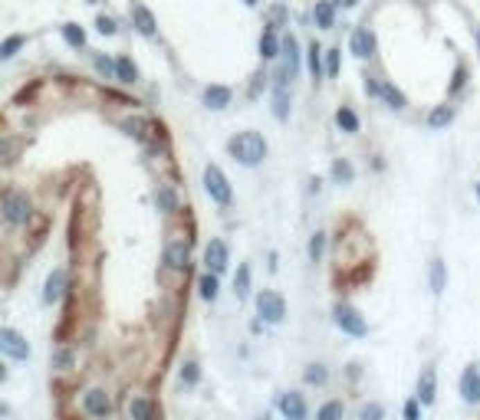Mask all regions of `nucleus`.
I'll list each match as a JSON object with an SVG mask.
<instances>
[{
	"instance_id": "f257e3e1",
	"label": "nucleus",
	"mask_w": 480,
	"mask_h": 420,
	"mask_svg": "<svg viewBox=\"0 0 480 420\" xmlns=\"http://www.w3.org/2000/svg\"><path fill=\"white\" fill-rule=\"evenodd\" d=\"M228 151H230V158L240 161L243 168H257V164H264L270 145H266V138L260 132H237L228 141Z\"/></svg>"
},
{
	"instance_id": "f03ea898",
	"label": "nucleus",
	"mask_w": 480,
	"mask_h": 420,
	"mask_svg": "<svg viewBox=\"0 0 480 420\" xmlns=\"http://www.w3.org/2000/svg\"><path fill=\"white\" fill-rule=\"evenodd\" d=\"M0 213L10 227H24L30 217H33V200L26 198L24 191H7L3 200H0Z\"/></svg>"
},
{
	"instance_id": "7ed1b4c3",
	"label": "nucleus",
	"mask_w": 480,
	"mask_h": 420,
	"mask_svg": "<svg viewBox=\"0 0 480 420\" xmlns=\"http://www.w3.org/2000/svg\"><path fill=\"white\" fill-rule=\"evenodd\" d=\"M201 181H204V191H207V198L214 200L217 207H230V200H234V191H230L228 174L221 171L217 164H207V168H204Z\"/></svg>"
},
{
	"instance_id": "20e7f679",
	"label": "nucleus",
	"mask_w": 480,
	"mask_h": 420,
	"mask_svg": "<svg viewBox=\"0 0 480 420\" xmlns=\"http://www.w3.org/2000/svg\"><path fill=\"white\" fill-rule=\"evenodd\" d=\"M257 315L264 322H270V325H280V322L286 319V299L280 296V292H273V289H264V292H257Z\"/></svg>"
},
{
	"instance_id": "39448f33",
	"label": "nucleus",
	"mask_w": 480,
	"mask_h": 420,
	"mask_svg": "<svg viewBox=\"0 0 480 420\" xmlns=\"http://www.w3.org/2000/svg\"><path fill=\"white\" fill-rule=\"evenodd\" d=\"M332 319H336V325H339L345 335H355V338H362V335L368 332L366 319L359 315V309L355 306H349V302H336V309H332Z\"/></svg>"
},
{
	"instance_id": "423d86ee",
	"label": "nucleus",
	"mask_w": 480,
	"mask_h": 420,
	"mask_svg": "<svg viewBox=\"0 0 480 420\" xmlns=\"http://www.w3.org/2000/svg\"><path fill=\"white\" fill-rule=\"evenodd\" d=\"M0 351H3L7 358H13V361H26L30 355H33L30 342H26L17 329H0Z\"/></svg>"
},
{
	"instance_id": "0eeeda50",
	"label": "nucleus",
	"mask_w": 480,
	"mask_h": 420,
	"mask_svg": "<svg viewBox=\"0 0 480 420\" xmlns=\"http://www.w3.org/2000/svg\"><path fill=\"white\" fill-rule=\"evenodd\" d=\"M83 410H86L89 417L96 420H105L112 414V397L105 387H89L86 394H83Z\"/></svg>"
},
{
	"instance_id": "6e6552de",
	"label": "nucleus",
	"mask_w": 480,
	"mask_h": 420,
	"mask_svg": "<svg viewBox=\"0 0 480 420\" xmlns=\"http://www.w3.org/2000/svg\"><path fill=\"white\" fill-rule=\"evenodd\" d=\"M126 417L128 420H158V404L148 394H128Z\"/></svg>"
},
{
	"instance_id": "1a4fd4ad",
	"label": "nucleus",
	"mask_w": 480,
	"mask_h": 420,
	"mask_svg": "<svg viewBox=\"0 0 480 420\" xmlns=\"http://www.w3.org/2000/svg\"><path fill=\"white\" fill-rule=\"evenodd\" d=\"M228 263H230V250H228V243L224 240H211L207 247H204V266H207V272H221L228 270Z\"/></svg>"
},
{
	"instance_id": "9d476101",
	"label": "nucleus",
	"mask_w": 480,
	"mask_h": 420,
	"mask_svg": "<svg viewBox=\"0 0 480 420\" xmlns=\"http://www.w3.org/2000/svg\"><path fill=\"white\" fill-rule=\"evenodd\" d=\"M280 414L286 420H306V414H309V408H306V397L300 394V391H283L277 401Z\"/></svg>"
},
{
	"instance_id": "9b49d317",
	"label": "nucleus",
	"mask_w": 480,
	"mask_h": 420,
	"mask_svg": "<svg viewBox=\"0 0 480 420\" xmlns=\"http://www.w3.org/2000/svg\"><path fill=\"white\" fill-rule=\"evenodd\" d=\"M188 260H191V250H188L185 240H171V243L164 247V253H162V263L171 272H185L188 270Z\"/></svg>"
},
{
	"instance_id": "f8f14e48",
	"label": "nucleus",
	"mask_w": 480,
	"mask_h": 420,
	"mask_svg": "<svg viewBox=\"0 0 480 420\" xmlns=\"http://www.w3.org/2000/svg\"><path fill=\"white\" fill-rule=\"evenodd\" d=\"M286 82H290V76L280 69L277 79H273V115H277L280 122L290 119V92H286Z\"/></svg>"
},
{
	"instance_id": "ddd939ff",
	"label": "nucleus",
	"mask_w": 480,
	"mask_h": 420,
	"mask_svg": "<svg viewBox=\"0 0 480 420\" xmlns=\"http://www.w3.org/2000/svg\"><path fill=\"white\" fill-rule=\"evenodd\" d=\"M415 397L425 404V408L434 404V397H438V371H434V365L421 368V374H418V394Z\"/></svg>"
},
{
	"instance_id": "4468645a",
	"label": "nucleus",
	"mask_w": 480,
	"mask_h": 420,
	"mask_svg": "<svg viewBox=\"0 0 480 420\" xmlns=\"http://www.w3.org/2000/svg\"><path fill=\"white\" fill-rule=\"evenodd\" d=\"M461 397H464V404H480V368L477 365L464 368V374H461Z\"/></svg>"
},
{
	"instance_id": "2eb2a0df",
	"label": "nucleus",
	"mask_w": 480,
	"mask_h": 420,
	"mask_svg": "<svg viewBox=\"0 0 480 420\" xmlns=\"http://www.w3.org/2000/svg\"><path fill=\"white\" fill-rule=\"evenodd\" d=\"M349 50H352L359 60H368V56L375 53V33H372L368 26H359L352 33V40H349Z\"/></svg>"
},
{
	"instance_id": "dca6fc26",
	"label": "nucleus",
	"mask_w": 480,
	"mask_h": 420,
	"mask_svg": "<svg viewBox=\"0 0 480 420\" xmlns=\"http://www.w3.org/2000/svg\"><path fill=\"white\" fill-rule=\"evenodd\" d=\"M66 292V270H53L46 276V286H43V302L53 306V302H60Z\"/></svg>"
},
{
	"instance_id": "f3484780",
	"label": "nucleus",
	"mask_w": 480,
	"mask_h": 420,
	"mask_svg": "<svg viewBox=\"0 0 480 420\" xmlns=\"http://www.w3.org/2000/svg\"><path fill=\"white\" fill-rule=\"evenodd\" d=\"M283 73L290 79L300 73V43H296V37H283Z\"/></svg>"
},
{
	"instance_id": "a211bd4d",
	"label": "nucleus",
	"mask_w": 480,
	"mask_h": 420,
	"mask_svg": "<svg viewBox=\"0 0 480 420\" xmlns=\"http://www.w3.org/2000/svg\"><path fill=\"white\" fill-rule=\"evenodd\" d=\"M280 53H283V40L277 37L273 26H266L264 33H260V56H264V60H277Z\"/></svg>"
},
{
	"instance_id": "6ab92c4d",
	"label": "nucleus",
	"mask_w": 480,
	"mask_h": 420,
	"mask_svg": "<svg viewBox=\"0 0 480 420\" xmlns=\"http://www.w3.org/2000/svg\"><path fill=\"white\" fill-rule=\"evenodd\" d=\"M204 105H207V109H214V112L228 109V105H230V89L228 86H207V89H204Z\"/></svg>"
},
{
	"instance_id": "aec40b11",
	"label": "nucleus",
	"mask_w": 480,
	"mask_h": 420,
	"mask_svg": "<svg viewBox=\"0 0 480 420\" xmlns=\"http://www.w3.org/2000/svg\"><path fill=\"white\" fill-rule=\"evenodd\" d=\"M132 20H135V30H139L142 37H155L158 24H155V13L148 10V7H135V10H132Z\"/></svg>"
},
{
	"instance_id": "412c9836",
	"label": "nucleus",
	"mask_w": 480,
	"mask_h": 420,
	"mask_svg": "<svg viewBox=\"0 0 480 420\" xmlns=\"http://www.w3.org/2000/svg\"><path fill=\"white\" fill-rule=\"evenodd\" d=\"M122 128H126L132 138H139V141H152V132H155V125L148 122V119H139V115H135V119H126Z\"/></svg>"
},
{
	"instance_id": "4be33fe9",
	"label": "nucleus",
	"mask_w": 480,
	"mask_h": 420,
	"mask_svg": "<svg viewBox=\"0 0 480 420\" xmlns=\"http://www.w3.org/2000/svg\"><path fill=\"white\" fill-rule=\"evenodd\" d=\"M428 286L434 296H441L447 289V270H444V260H431V270H428Z\"/></svg>"
},
{
	"instance_id": "5701e85b",
	"label": "nucleus",
	"mask_w": 480,
	"mask_h": 420,
	"mask_svg": "<svg viewBox=\"0 0 480 420\" xmlns=\"http://www.w3.org/2000/svg\"><path fill=\"white\" fill-rule=\"evenodd\" d=\"M451 122H454V109H451V105H438V109L428 112V128L431 132H441V128H447Z\"/></svg>"
},
{
	"instance_id": "b1692460",
	"label": "nucleus",
	"mask_w": 480,
	"mask_h": 420,
	"mask_svg": "<svg viewBox=\"0 0 480 420\" xmlns=\"http://www.w3.org/2000/svg\"><path fill=\"white\" fill-rule=\"evenodd\" d=\"M303 381L313 384V387H323V384L329 381V368L323 365V361H309L303 368Z\"/></svg>"
},
{
	"instance_id": "393cba45",
	"label": "nucleus",
	"mask_w": 480,
	"mask_h": 420,
	"mask_svg": "<svg viewBox=\"0 0 480 420\" xmlns=\"http://www.w3.org/2000/svg\"><path fill=\"white\" fill-rule=\"evenodd\" d=\"M198 292H201L204 302H214L221 296V283H217V272H204L201 279H198Z\"/></svg>"
},
{
	"instance_id": "a878e982",
	"label": "nucleus",
	"mask_w": 480,
	"mask_h": 420,
	"mask_svg": "<svg viewBox=\"0 0 480 420\" xmlns=\"http://www.w3.org/2000/svg\"><path fill=\"white\" fill-rule=\"evenodd\" d=\"M313 17H316V24L323 26V30H332V26H336V7H332L329 0H316Z\"/></svg>"
},
{
	"instance_id": "bb28decb",
	"label": "nucleus",
	"mask_w": 480,
	"mask_h": 420,
	"mask_svg": "<svg viewBox=\"0 0 480 420\" xmlns=\"http://www.w3.org/2000/svg\"><path fill=\"white\" fill-rule=\"evenodd\" d=\"M336 125H339L345 135H355V132H359V115H355L349 105H339V109H336Z\"/></svg>"
},
{
	"instance_id": "cd10ccee",
	"label": "nucleus",
	"mask_w": 480,
	"mask_h": 420,
	"mask_svg": "<svg viewBox=\"0 0 480 420\" xmlns=\"http://www.w3.org/2000/svg\"><path fill=\"white\" fill-rule=\"evenodd\" d=\"M115 79L126 82V86H132V82L139 79V69H135V62L128 60V56H119V60H115Z\"/></svg>"
},
{
	"instance_id": "c85d7f7f",
	"label": "nucleus",
	"mask_w": 480,
	"mask_h": 420,
	"mask_svg": "<svg viewBox=\"0 0 480 420\" xmlns=\"http://www.w3.org/2000/svg\"><path fill=\"white\" fill-rule=\"evenodd\" d=\"M332 181H336V184H352V181H355V168L345 158H336V161H332Z\"/></svg>"
},
{
	"instance_id": "c756f323",
	"label": "nucleus",
	"mask_w": 480,
	"mask_h": 420,
	"mask_svg": "<svg viewBox=\"0 0 480 420\" xmlns=\"http://www.w3.org/2000/svg\"><path fill=\"white\" fill-rule=\"evenodd\" d=\"M234 292H237V299L250 296V266H247V263H240V266H237V276H234Z\"/></svg>"
},
{
	"instance_id": "7c9ffc66",
	"label": "nucleus",
	"mask_w": 480,
	"mask_h": 420,
	"mask_svg": "<svg viewBox=\"0 0 480 420\" xmlns=\"http://www.w3.org/2000/svg\"><path fill=\"white\" fill-rule=\"evenodd\" d=\"M63 40L73 46V50H83V46H86V30L76 24H63Z\"/></svg>"
},
{
	"instance_id": "2f4dec72",
	"label": "nucleus",
	"mask_w": 480,
	"mask_h": 420,
	"mask_svg": "<svg viewBox=\"0 0 480 420\" xmlns=\"http://www.w3.org/2000/svg\"><path fill=\"white\" fill-rule=\"evenodd\" d=\"M155 200H158V207L164 210V213H175L178 210V198H175V191L168 184H162L158 191H155Z\"/></svg>"
},
{
	"instance_id": "473e14b6",
	"label": "nucleus",
	"mask_w": 480,
	"mask_h": 420,
	"mask_svg": "<svg viewBox=\"0 0 480 420\" xmlns=\"http://www.w3.org/2000/svg\"><path fill=\"white\" fill-rule=\"evenodd\" d=\"M342 417H345V404L342 401H326L316 410V420H342Z\"/></svg>"
},
{
	"instance_id": "72a5a7b5",
	"label": "nucleus",
	"mask_w": 480,
	"mask_h": 420,
	"mask_svg": "<svg viewBox=\"0 0 480 420\" xmlns=\"http://www.w3.org/2000/svg\"><path fill=\"white\" fill-rule=\"evenodd\" d=\"M382 99L388 102V109H398V112L408 105V102H404V96H402V89H395L392 82H382Z\"/></svg>"
},
{
	"instance_id": "f704fd0d",
	"label": "nucleus",
	"mask_w": 480,
	"mask_h": 420,
	"mask_svg": "<svg viewBox=\"0 0 480 420\" xmlns=\"http://www.w3.org/2000/svg\"><path fill=\"white\" fill-rule=\"evenodd\" d=\"M178 378H181V384H185V387H194V384L201 381V368H198V361H185Z\"/></svg>"
},
{
	"instance_id": "c9c22d12",
	"label": "nucleus",
	"mask_w": 480,
	"mask_h": 420,
	"mask_svg": "<svg viewBox=\"0 0 480 420\" xmlns=\"http://www.w3.org/2000/svg\"><path fill=\"white\" fill-rule=\"evenodd\" d=\"M26 43V37H20V33H13V37L3 40V46H0V60H13L17 56V50Z\"/></svg>"
},
{
	"instance_id": "e433bc0d",
	"label": "nucleus",
	"mask_w": 480,
	"mask_h": 420,
	"mask_svg": "<svg viewBox=\"0 0 480 420\" xmlns=\"http://www.w3.org/2000/svg\"><path fill=\"white\" fill-rule=\"evenodd\" d=\"M323 250H326V234H319V230H316V234L309 236V247H306V253H309V260H313V263H319V260H323Z\"/></svg>"
},
{
	"instance_id": "4c0bfd02",
	"label": "nucleus",
	"mask_w": 480,
	"mask_h": 420,
	"mask_svg": "<svg viewBox=\"0 0 480 420\" xmlns=\"http://www.w3.org/2000/svg\"><path fill=\"white\" fill-rule=\"evenodd\" d=\"M309 73H313V79H319V76L326 73V66H323V50H319V43H313V46H309Z\"/></svg>"
},
{
	"instance_id": "58836bf2",
	"label": "nucleus",
	"mask_w": 480,
	"mask_h": 420,
	"mask_svg": "<svg viewBox=\"0 0 480 420\" xmlns=\"http://www.w3.org/2000/svg\"><path fill=\"white\" fill-rule=\"evenodd\" d=\"M73 361H76L73 348H60V351L53 355V368H56V371H69V368H73Z\"/></svg>"
},
{
	"instance_id": "ea45409f",
	"label": "nucleus",
	"mask_w": 480,
	"mask_h": 420,
	"mask_svg": "<svg viewBox=\"0 0 480 420\" xmlns=\"http://www.w3.org/2000/svg\"><path fill=\"white\" fill-rule=\"evenodd\" d=\"M385 417V408H382L379 401H368V404H362V410H359V420H382Z\"/></svg>"
},
{
	"instance_id": "a19ab883",
	"label": "nucleus",
	"mask_w": 480,
	"mask_h": 420,
	"mask_svg": "<svg viewBox=\"0 0 480 420\" xmlns=\"http://www.w3.org/2000/svg\"><path fill=\"white\" fill-rule=\"evenodd\" d=\"M96 69H99L105 79H115V62L109 56H96Z\"/></svg>"
},
{
	"instance_id": "79ce46f5",
	"label": "nucleus",
	"mask_w": 480,
	"mask_h": 420,
	"mask_svg": "<svg viewBox=\"0 0 480 420\" xmlns=\"http://www.w3.org/2000/svg\"><path fill=\"white\" fill-rule=\"evenodd\" d=\"M421 408H425V404H421L418 397H411V401L404 404V420H421Z\"/></svg>"
},
{
	"instance_id": "37998d69",
	"label": "nucleus",
	"mask_w": 480,
	"mask_h": 420,
	"mask_svg": "<svg viewBox=\"0 0 480 420\" xmlns=\"http://www.w3.org/2000/svg\"><path fill=\"white\" fill-rule=\"evenodd\" d=\"M326 76H339V50L326 53Z\"/></svg>"
},
{
	"instance_id": "c03bdc74",
	"label": "nucleus",
	"mask_w": 480,
	"mask_h": 420,
	"mask_svg": "<svg viewBox=\"0 0 480 420\" xmlns=\"http://www.w3.org/2000/svg\"><path fill=\"white\" fill-rule=\"evenodd\" d=\"M96 30H99L102 37H112V33H115V20H112V17H99V20H96Z\"/></svg>"
},
{
	"instance_id": "a18cd8bd",
	"label": "nucleus",
	"mask_w": 480,
	"mask_h": 420,
	"mask_svg": "<svg viewBox=\"0 0 480 420\" xmlns=\"http://www.w3.org/2000/svg\"><path fill=\"white\" fill-rule=\"evenodd\" d=\"M366 96H372V99H382V82L375 79V76H366Z\"/></svg>"
},
{
	"instance_id": "49530a36",
	"label": "nucleus",
	"mask_w": 480,
	"mask_h": 420,
	"mask_svg": "<svg viewBox=\"0 0 480 420\" xmlns=\"http://www.w3.org/2000/svg\"><path fill=\"white\" fill-rule=\"evenodd\" d=\"M464 79H468V73H464V66H457L454 82H451V92H461V86H464Z\"/></svg>"
},
{
	"instance_id": "de8ad7c7",
	"label": "nucleus",
	"mask_w": 480,
	"mask_h": 420,
	"mask_svg": "<svg viewBox=\"0 0 480 420\" xmlns=\"http://www.w3.org/2000/svg\"><path fill=\"white\" fill-rule=\"evenodd\" d=\"M283 17H286V10H283V7H273V10H270V20H273V24H270V26L277 30V26L283 24Z\"/></svg>"
},
{
	"instance_id": "09e8293b",
	"label": "nucleus",
	"mask_w": 480,
	"mask_h": 420,
	"mask_svg": "<svg viewBox=\"0 0 480 420\" xmlns=\"http://www.w3.org/2000/svg\"><path fill=\"white\" fill-rule=\"evenodd\" d=\"M355 3H359V0H345V7H355Z\"/></svg>"
},
{
	"instance_id": "8fccbe9b",
	"label": "nucleus",
	"mask_w": 480,
	"mask_h": 420,
	"mask_svg": "<svg viewBox=\"0 0 480 420\" xmlns=\"http://www.w3.org/2000/svg\"><path fill=\"white\" fill-rule=\"evenodd\" d=\"M243 3H250V7H253V3H257V0H243Z\"/></svg>"
},
{
	"instance_id": "3c124183",
	"label": "nucleus",
	"mask_w": 480,
	"mask_h": 420,
	"mask_svg": "<svg viewBox=\"0 0 480 420\" xmlns=\"http://www.w3.org/2000/svg\"><path fill=\"white\" fill-rule=\"evenodd\" d=\"M477 200H480V184H477Z\"/></svg>"
},
{
	"instance_id": "603ef678",
	"label": "nucleus",
	"mask_w": 480,
	"mask_h": 420,
	"mask_svg": "<svg viewBox=\"0 0 480 420\" xmlns=\"http://www.w3.org/2000/svg\"><path fill=\"white\" fill-rule=\"evenodd\" d=\"M477 43H480V30H477Z\"/></svg>"
},
{
	"instance_id": "864d4df0",
	"label": "nucleus",
	"mask_w": 480,
	"mask_h": 420,
	"mask_svg": "<svg viewBox=\"0 0 480 420\" xmlns=\"http://www.w3.org/2000/svg\"><path fill=\"white\" fill-rule=\"evenodd\" d=\"M105 420H109V417H105Z\"/></svg>"
}]
</instances>
